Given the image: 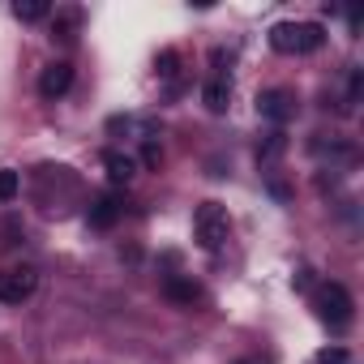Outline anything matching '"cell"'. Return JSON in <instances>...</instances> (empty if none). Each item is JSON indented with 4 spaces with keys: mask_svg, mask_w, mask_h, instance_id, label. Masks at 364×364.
<instances>
[{
    "mask_svg": "<svg viewBox=\"0 0 364 364\" xmlns=\"http://www.w3.org/2000/svg\"><path fill=\"white\" fill-rule=\"evenodd\" d=\"M291 283H296L300 291H309V287H313V274H309V270H296V279H291Z\"/></svg>",
    "mask_w": 364,
    "mask_h": 364,
    "instance_id": "cell-19",
    "label": "cell"
},
{
    "mask_svg": "<svg viewBox=\"0 0 364 364\" xmlns=\"http://www.w3.org/2000/svg\"><path fill=\"white\" fill-rule=\"evenodd\" d=\"M14 18H18V22H43V18H48V0H18V5H14Z\"/></svg>",
    "mask_w": 364,
    "mask_h": 364,
    "instance_id": "cell-13",
    "label": "cell"
},
{
    "mask_svg": "<svg viewBox=\"0 0 364 364\" xmlns=\"http://www.w3.org/2000/svg\"><path fill=\"white\" fill-rule=\"evenodd\" d=\"M35 287H39V270H35V266H14V270L0 274V300H5V304L31 300Z\"/></svg>",
    "mask_w": 364,
    "mask_h": 364,
    "instance_id": "cell-4",
    "label": "cell"
},
{
    "mask_svg": "<svg viewBox=\"0 0 364 364\" xmlns=\"http://www.w3.org/2000/svg\"><path fill=\"white\" fill-rule=\"evenodd\" d=\"M283 150H287V137H283L279 129H274V133H266V141H257V159H262V163H274Z\"/></svg>",
    "mask_w": 364,
    "mask_h": 364,
    "instance_id": "cell-14",
    "label": "cell"
},
{
    "mask_svg": "<svg viewBox=\"0 0 364 364\" xmlns=\"http://www.w3.org/2000/svg\"><path fill=\"white\" fill-rule=\"evenodd\" d=\"M120 198L116 193H103V198H95V206L86 210V219H90V228H112L116 219H120Z\"/></svg>",
    "mask_w": 364,
    "mask_h": 364,
    "instance_id": "cell-8",
    "label": "cell"
},
{
    "mask_svg": "<svg viewBox=\"0 0 364 364\" xmlns=\"http://www.w3.org/2000/svg\"><path fill=\"white\" fill-rule=\"evenodd\" d=\"M176 65H180V56H176L171 48H167V52H159V73H163V77H176Z\"/></svg>",
    "mask_w": 364,
    "mask_h": 364,
    "instance_id": "cell-17",
    "label": "cell"
},
{
    "mask_svg": "<svg viewBox=\"0 0 364 364\" xmlns=\"http://www.w3.org/2000/svg\"><path fill=\"white\" fill-rule=\"evenodd\" d=\"M163 291H167V300H176V304H193V300H202V287H198L193 279H180V274H171V279L163 283Z\"/></svg>",
    "mask_w": 364,
    "mask_h": 364,
    "instance_id": "cell-10",
    "label": "cell"
},
{
    "mask_svg": "<svg viewBox=\"0 0 364 364\" xmlns=\"http://www.w3.org/2000/svg\"><path fill=\"white\" fill-rule=\"evenodd\" d=\"M313 304H317V317L326 326H334V330L351 326V317H355V300H351V291L343 283H321L317 296H313Z\"/></svg>",
    "mask_w": 364,
    "mask_h": 364,
    "instance_id": "cell-2",
    "label": "cell"
},
{
    "mask_svg": "<svg viewBox=\"0 0 364 364\" xmlns=\"http://www.w3.org/2000/svg\"><path fill=\"white\" fill-rule=\"evenodd\" d=\"M103 167H107V176L116 180V185H129V180L137 176V163L129 154H120V150H107L103 154Z\"/></svg>",
    "mask_w": 364,
    "mask_h": 364,
    "instance_id": "cell-9",
    "label": "cell"
},
{
    "mask_svg": "<svg viewBox=\"0 0 364 364\" xmlns=\"http://www.w3.org/2000/svg\"><path fill=\"white\" fill-rule=\"evenodd\" d=\"M317 364H351V355H347V347H321Z\"/></svg>",
    "mask_w": 364,
    "mask_h": 364,
    "instance_id": "cell-16",
    "label": "cell"
},
{
    "mask_svg": "<svg viewBox=\"0 0 364 364\" xmlns=\"http://www.w3.org/2000/svg\"><path fill=\"white\" fill-rule=\"evenodd\" d=\"M18 189H22V171L5 167V171H0V206L14 202V198H18Z\"/></svg>",
    "mask_w": 364,
    "mask_h": 364,
    "instance_id": "cell-15",
    "label": "cell"
},
{
    "mask_svg": "<svg viewBox=\"0 0 364 364\" xmlns=\"http://www.w3.org/2000/svg\"><path fill=\"white\" fill-rule=\"evenodd\" d=\"M347 95H351V103L360 99V69H351V77H347Z\"/></svg>",
    "mask_w": 364,
    "mask_h": 364,
    "instance_id": "cell-18",
    "label": "cell"
},
{
    "mask_svg": "<svg viewBox=\"0 0 364 364\" xmlns=\"http://www.w3.org/2000/svg\"><path fill=\"white\" fill-rule=\"evenodd\" d=\"M107 133H141V137H150L154 124L150 120H137V116H112L107 120Z\"/></svg>",
    "mask_w": 364,
    "mask_h": 364,
    "instance_id": "cell-11",
    "label": "cell"
},
{
    "mask_svg": "<svg viewBox=\"0 0 364 364\" xmlns=\"http://www.w3.org/2000/svg\"><path fill=\"white\" fill-rule=\"evenodd\" d=\"M326 43V31L317 22H274L270 26V48L283 56H304Z\"/></svg>",
    "mask_w": 364,
    "mask_h": 364,
    "instance_id": "cell-1",
    "label": "cell"
},
{
    "mask_svg": "<svg viewBox=\"0 0 364 364\" xmlns=\"http://www.w3.org/2000/svg\"><path fill=\"white\" fill-rule=\"evenodd\" d=\"M193 236H198V245L206 253H219L228 245V210L219 202H202L193 210Z\"/></svg>",
    "mask_w": 364,
    "mask_h": 364,
    "instance_id": "cell-3",
    "label": "cell"
},
{
    "mask_svg": "<svg viewBox=\"0 0 364 364\" xmlns=\"http://www.w3.org/2000/svg\"><path fill=\"white\" fill-rule=\"evenodd\" d=\"M215 60V73L206 77V86H202V103H206V112H228V99H232V77L223 73V52H215L210 56Z\"/></svg>",
    "mask_w": 364,
    "mask_h": 364,
    "instance_id": "cell-6",
    "label": "cell"
},
{
    "mask_svg": "<svg viewBox=\"0 0 364 364\" xmlns=\"http://www.w3.org/2000/svg\"><path fill=\"white\" fill-rule=\"evenodd\" d=\"M270 193H274L279 202H287V185H283V180H270Z\"/></svg>",
    "mask_w": 364,
    "mask_h": 364,
    "instance_id": "cell-21",
    "label": "cell"
},
{
    "mask_svg": "<svg viewBox=\"0 0 364 364\" xmlns=\"http://www.w3.org/2000/svg\"><path fill=\"white\" fill-rule=\"evenodd\" d=\"M69 86H73V65L69 60H52L39 73V95L43 99H60V95H69Z\"/></svg>",
    "mask_w": 364,
    "mask_h": 364,
    "instance_id": "cell-7",
    "label": "cell"
},
{
    "mask_svg": "<svg viewBox=\"0 0 364 364\" xmlns=\"http://www.w3.org/2000/svg\"><path fill=\"white\" fill-rule=\"evenodd\" d=\"M141 159H146V167H159V159H163V154H159V146H146V154H141Z\"/></svg>",
    "mask_w": 364,
    "mask_h": 364,
    "instance_id": "cell-20",
    "label": "cell"
},
{
    "mask_svg": "<svg viewBox=\"0 0 364 364\" xmlns=\"http://www.w3.org/2000/svg\"><path fill=\"white\" fill-rule=\"evenodd\" d=\"M77 22H82V14L77 9H69V14H56V22H52V39H77Z\"/></svg>",
    "mask_w": 364,
    "mask_h": 364,
    "instance_id": "cell-12",
    "label": "cell"
},
{
    "mask_svg": "<svg viewBox=\"0 0 364 364\" xmlns=\"http://www.w3.org/2000/svg\"><path fill=\"white\" fill-rule=\"evenodd\" d=\"M240 364H253V360H240Z\"/></svg>",
    "mask_w": 364,
    "mask_h": 364,
    "instance_id": "cell-22",
    "label": "cell"
},
{
    "mask_svg": "<svg viewBox=\"0 0 364 364\" xmlns=\"http://www.w3.org/2000/svg\"><path fill=\"white\" fill-rule=\"evenodd\" d=\"M257 112H262V120H270V124L283 129V124L296 116V95H291L287 86H270V90L257 95Z\"/></svg>",
    "mask_w": 364,
    "mask_h": 364,
    "instance_id": "cell-5",
    "label": "cell"
}]
</instances>
